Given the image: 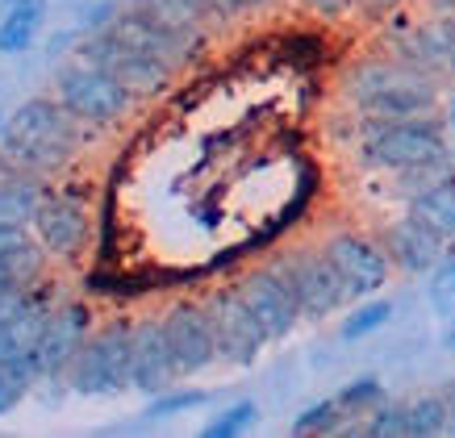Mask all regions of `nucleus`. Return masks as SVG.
<instances>
[{
  "instance_id": "f257e3e1",
  "label": "nucleus",
  "mask_w": 455,
  "mask_h": 438,
  "mask_svg": "<svg viewBox=\"0 0 455 438\" xmlns=\"http://www.w3.org/2000/svg\"><path fill=\"white\" fill-rule=\"evenodd\" d=\"M92 125H84L59 96H29L17 113L4 117L0 134V159L9 171L51 179L76 159Z\"/></svg>"
},
{
  "instance_id": "f03ea898",
  "label": "nucleus",
  "mask_w": 455,
  "mask_h": 438,
  "mask_svg": "<svg viewBox=\"0 0 455 438\" xmlns=\"http://www.w3.org/2000/svg\"><path fill=\"white\" fill-rule=\"evenodd\" d=\"M343 92L359 122H410V117H435L443 113L439 76L405 68L393 55L359 59L343 76Z\"/></svg>"
},
{
  "instance_id": "7ed1b4c3",
  "label": "nucleus",
  "mask_w": 455,
  "mask_h": 438,
  "mask_svg": "<svg viewBox=\"0 0 455 438\" xmlns=\"http://www.w3.org/2000/svg\"><path fill=\"white\" fill-rule=\"evenodd\" d=\"M451 147H447V122L439 113L435 117H410V122H363L359 134V163L372 171H418L430 163H447Z\"/></svg>"
},
{
  "instance_id": "20e7f679",
  "label": "nucleus",
  "mask_w": 455,
  "mask_h": 438,
  "mask_svg": "<svg viewBox=\"0 0 455 438\" xmlns=\"http://www.w3.org/2000/svg\"><path fill=\"white\" fill-rule=\"evenodd\" d=\"M130 355H134V322L130 317H113L97 326L84 346L76 351L68 368L71 393L80 397H117L130 384Z\"/></svg>"
},
{
  "instance_id": "39448f33",
  "label": "nucleus",
  "mask_w": 455,
  "mask_h": 438,
  "mask_svg": "<svg viewBox=\"0 0 455 438\" xmlns=\"http://www.w3.org/2000/svg\"><path fill=\"white\" fill-rule=\"evenodd\" d=\"M55 96L84 125H92V130L122 125L125 113L134 109V100H139L130 88H122V84L113 80L109 71H100L97 63H88V59H76V63H68V68L59 71Z\"/></svg>"
},
{
  "instance_id": "423d86ee",
  "label": "nucleus",
  "mask_w": 455,
  "mask_h": 438,
  "mask_svg": "<svg viewBox=\"0 0 455 438\" xmlns=\"http://www.w3.org/2000/svg\"><path fill=\"white\" fill-rule=\"evenodd\" d=\"M267 263H276L280 272L292 280V292L301 301L305 322H326L343 305H351V292H347L343 275L334 272L326 247H292L284 255H272Z\"/></svg>"
},
{
  "instance_id": "0eeeda50",
  "label": "nucleus",
  "mask_w": 455,
  "mask_h": 438,
  "mask_svg": "<svg viewBox=\"0 0 455 438\" xmlns=\"http://www.w3.org/2000/svg\"><path fill=\"white\" fill-rule=\"evenodd\" d=\"M209 322H213V338H218V359L230 368H251L263 355V346L272 343L255 309L247 305L238 284H221L205 297Z\"/></svg>"
},
{
  "instance_id": "6e6552de",
  "label": "nucleus",
  "mask_w": 455,
  "mask_h": 438,
  "mask_svg": "<svg viewBox=\"0 0 455 438\" xmlns=\"http://www.w3.org/2000/svg\"><path fill=\"white\" fill-rule=\"evenodd\" d=\"M34 238L42 243V251L51 255V263H71L80 259L88 243H92V213H88V201L76 196V192L51 188L46 201L34 213Z\"/></svg>"
},
{
  "instance_id": "1a4fd4ad",
  "label": "nucleus",
  "mask_w": 455,
  "mask_h": 438,
  "mask_svg": "<svg viewBox=\"0 0 455 438\" xmlns=\"http://www.w3.org/2000/svg\"><path fill=\"white\" fill-rule=\"evenodd\" d=\"M80 59L97 63L100 71H109L113 80L122 84V88H130L139 100H142V96H164L167 88H172V76H176L167 63H159V59L142 55V51H134V46L117 42L109 29L88 34V38H84V46H80Z\"/></svg>"
},
{
  "instance_id": "9d476101",
  "label": "nucleus",
  "mask_w": 455,
  "mask_h": 438,
  "mask_svg": "<svg viewBox=\"0 0 455 438\" xmlns=\"http://www.w3.org/2000/svg\"><path fill=\"white\" fill-rule=\"evenodd\" d=\"M92 305L80 301V297H59L51 305V314L42 322L38 346H34V368H38L42 380H59L68 376L71 359L84 346V338L92 334Z\"/></svg>"
},
{
  "instance_id": "9b49d317",
  "label": "nucleus",
  "mask_w": 455,
  "mask_h": 438,
  "mask_svg": "<svg viewBox=\"0 0 455 438\" xmlns=\"http://www.w3.org/2000/svg\"><path fill=\"white\" fill-rule=\"evenodd\" d=\"M322 247L331 255L334 272L343 275L347 292H351V305L363 301V297H376V292L388 284V275H393V259H388L385 243L372 238V234L339 230V234H331Z\"/></svg>"
},
{
  "instance_id": "f8f14e48",
  "label": "nucleus",
  "mask_w": 455,
  "mask_h": 438,
  "mask_svg": "<svg viewBox=\"0 0 455 438\" xmlns=\"http://www.w3.org/2000/svg\"><path fill=\"white\" fill-rule=\"evenodd\" d=\"M159 317H164L167 343H172V355H176L180 380H193V376H201V371L218 363V338H213L205 301H172Z\"/></svg>"
},
{
  "instance_id": "ddd939ff",
  "label": "nucleus",
  "mask_w": 455,
  "mask_h": 438,
  "mask_svg": "<svg viewBox=\"0 0 455 438\" xmlns=\"http://www.w3.org/2000/svg\"><path fill=\"white\" fill-rule=\"evenodd\" d=\"M235 284L243 288V297H247V305L263 322V330H267V338H272V343H284L292 330H297V322L305 317L301 301H297V292H292V280L280 272L276 263L247 267Z\"/></svg>"
},
{
  "instance_id": "4468645a",
  "label": "nucleus",
  "mask_w": 455,
  "mask_h": 438,
  "mask_svg": "<svg viewBox=\"0 0 455 438\" xmlns=\"http://www.w3.org/2000/svg\"><path fill=\"white\" fill-rule=\"evenodd\" d=\"M105 29H109L117 42H125V46H134L142 55L167 63L172 71H184L196 55H201V46H205V42H193V38H184V34H176V29H167L164 21H155L147 9H139V4L113 13V21Z\"/></svg>"
},
{
  "instance_id": "2eb2a0df",
  "label": "nucleus",
  "mask_w": 455,
  "mask_h": 438,
  "mask_svg": "<svg viewBox=\"0 0 455 438\" xmlns=\"http://www.w3.org/2000/svg\"><path fill=\"white\" fill-rule=\"evenodd\" d=\"M380 243H385L393 267L405 275H430L451 255V251H447L451 238H443L435 226H427V221L418 218V213H410V209L380 230Z\"/></svg>"
},
{
  "instance_id": "dca6fc26",
  "label": "nucleus",
  "mask_w": 455,
  "mask_h": 438,
  "mask_svg": "<svg viewBox=\"0 0 455 438\" xmlns=\"http://www.w3.org/2000/svg\"><path fill=\"white\" fill-rule=\"evenodd\" d=\"M130 384H134L139 393H147V397L180 384V368H176V355H172V343H167L164 317H139V322H134Z\"/></svg>"
},
{
  "instance_id": "f3484780",
  "label": "nucleus",
  "mask_w": 455,
  "mask_h": 438,
  "mask_svg": "<svg viewBox=\"0 0 455 438\" xmlns=\"http://www.w3.org/2000/svg\"><path fill=\"white\" fill-rule=\"evenodd\" d=\"M51 184L42 176H26V171H9L0 176V226H34V213L46 201Z\"/></svg>"
},
{
  "instance_id": "a211bd4d",
  "label": "nucleus",
  "mask_w": 455,
  "mask_h": 438,
  "mask_svg": "<svg viewBox=\"0 0 455 438\" xmlns=\"http://www.w3.org/2000/svg\"><path fill=\"white\" fill-rule=\"evenodd\" d=\"M139 9H147L155 21H164L167 29H176V34H184L193 42H205L209 26L221 21L205 0H139Z\"/></svg>"
},
{
  "instance_id": "6ab92c4d",
  "label": "nucleus",
  "mask_w": 455,
  "mask_h": 438,
  "mask_svg": "<svg viewBox=\"0 0 455 438\" xmlns=\"http://www.w3.org/2000/svg\"><path fill=\"white\" fill-rule=\"evenodd\" d=\"M46 263L51 255L42 251L38 238L13 243V247H0V292L4 288H34L46 280Z\"/></svg>"
},
{
  "instance_id": "aec40b11",
  "label": "nucleus",
  "mask_w": 455,
  "mask_h": 438,
  "mask_svg": "<svg viewBox=\"0 0 455 438\" xmlns=\"http://www.w3.org/2000/svg\"><path fill=\"white\" fill-rule=\"evenodd\" d=\"M42 21H46V0H13L9 13L0 17V55H21L34 46Z\"/></svg>"
},
{
  "instance_id": "412c9836",
  "label": "nucleus",
  "mask_w": 455,
  "mask_h": 438,
  "mask_svg": "<svg viewBox=\"0 0 455 438\" xmlns=\"http://www.w3.org/2000/svg\"><path fill=\"white\" fill-rule=\"evenodd\" d=\"M410 213H418L427 226H435L443 238L455 243V176L439 179V184L422 188L418 196H410Z\"/></svg>"
},
{
  "instance_id": "4be33fe9",
  "label": "nucleus",
  "mask_w": 455,
  "mask_h": 438,
  "mask_svg": "<svg viewBox=\"0 0 455 438\" xmlns=\"http://www.w3.org/2000/svg\"><path fill=\"white\" fill-rule=\"evenodd\" d=\"M209 401H213V393L209 388H164V393H155L151 405L142 410L139 426H159V422H172V418H180V413H193V410H205Z\"/></svg>"
},
{
  "instance_id": "5701e85b",
  "label": "nucleus",
  "mask_w": 455,
  "mask_h": 438,
  "mask_svg": "<svg viewBox=\"0 0 455 438\" xmlns=\"http://www.w3.org/2000/svg\"><path fill=\"white\" fill-rule=\"evenodd\" d=\"M347 430H359V426L339 405V397H322L292 418V434H347Z\"/></svg>"
},
{
  "instance_id": "b1692460",
  "label": "nucleus",
  "mask_w": 455,
  "mask_h": 438,
  "mask_svg": "<svg viewBox=\"0 0 455 438\" xmlns=\"http://www.w3.org/2000/svg\"><path fill=\"white\" fill-rule=\"evenodd\" d=\"M388 322H393V301H388V297H363V301H355V309L343 317L339 338L359 343V338H368L376 330H385Z\"/></svg>"
},
{
  "instance_id": "393cba45",
  "label": "nucleus",
  "mask_w": 455,
  "mask_h": 438,
  "mask_svg": "<svg viewBox=\"0 0 455 438\" xmlns=\"http://www.w3.org/2000/svg\"><path fill=\"white\" fill-rule=\"evenodd\" d=\"M38 380L42 376H38V368H34V359H4V363H0V418L13 413Z\"/></svg>"
},
{
  "instance_id": "a878e982",
  "label": "nucleus",
  "mask_w": 455,
  "mask_h": 438,
  "mask_svg": "<svg viewBox=\"0 0 455 438\" xmlns=\"http://www.w3.org/2000/svg\"><path fill=\"white\" fill-rule=\"evenodd\" d=\"M255 426H259V405L251 397H243V401H230L226 410L213 413V418L201 426V438H238V434H247V430H255Z\"/></svg>"
},
{
  "instance_id": "bb28decb",
  "label": "nucleus",
  "mask_w": 455,
  "mask_h": 438,
  "mask_svg": "<svg viewBox=\"0 0 455 438\" xmlns=\"http://www.w3.org/2000/svg\"><path fill=\"white\" fill-rule=\"evenodd\" d=\"M410 426H414V438L455 430V418H451V405H447V397H443V393H430V397L410 401Z\"/></svg>"
},
{
  "instance_id": "cd10ccee",
  "label": "nucleus",
  "mask_w": 455,
  "mask_h": 438,
  "mask_svg": "<svg viewBox=\"0 0 455 438\" xmlns=\"http://www.w3.org/2000/svg\"><path fill=\"white\" fill-rule=\"evenodd\" d=\"M427 297H430V309H435L439 322H455V255H447V259L430 272Z\"/></svg>"
},
{
  "instance_id": "c85d7f7f",
  "label": "nucleus",
  "mask_w": 455,
  "mask_h": 438,
  "mask_svg": "<svg viewBox=\"0 0 455 438\" xmlns=\"http://www.w3.org/2000/svg\"><path fill=\"white\" fill-rule=\"evenodd\" d=\"M363 434H372V438H414V426H410V405H388V401H380V405L368 413Z\"/></svg>"
},
{
  "instance_id": "c756f323",
  "label": "nucleus",
  "mask_w": 455,
  "mask_h": 438,
  "mask_svg": "<svg viewBox=\"0 0 455 438\" xmlns=\"http://www.w3.org/2000/svg\"><path fill=\"white\" fill-rule=\"evenodd\" d=\"M334 397H339V405L355 418V413H372L376 405L385 401V388H380V380H376V376H359V380H351L347 388H339Z\"/></svg>"
},
{
  "instance_id": "7c9ffc66",
  "label": "nucleus",
  "mask_w": 455,
  "mask_h": 438,
  "mask_svg": "<svg viewBox=\"0 0 455 438\" xmlns=\"http://www.w3.org/2000/svg\"><path fill=\"white\" fill-rule=\"evenodd\" d=\"M430 34H435V46H439L443 71H451V76H455V13L451 17H439V21H430Z\"/></svg>"
},
{
  "instance_id": "2f4dec72",
  "label": "nucleus",
  "mask_w": 455,
  "mask_h": 438,
  "mask_svg": "<svg viewBox=\"0 0 455 438\" xmlns=\"http://www.w3.org/2000/svg\"><path fill=\"white\" fill-rule=\"evenodd\" d=\"M309 13L326 17V21H339V17H347L351 9H355V0H301Z\"/></svg>"
},
{
  "instance_id": "473e14b6",
  "label": "nucleus",
  "mask_w": 455,
  "mask_h": 438,
  "mask_svg": "<svg viewBox=\"0 0 455 438\" xmlns=\"http://www.w3.org/2000/svg\"><path fill=\"white\" fill-rule=\"evenodd\" d=\"M401 0H355V13L368 17V21H385L388 13H397Z\"/></svg>"
},
{
  "instance_id": "72a5a7b5",
  "label": "nucleus",
  "mask_w": 455,
  "mask_h": 438,
  "mask_svg": "<svg viewBox=\"0 0 455 438\" xmlns=\"http://www.w3.org/2000/svg\"><path fill=\"white\" fill-rule=\"evenodd\" d=\"M205 4L221 17V21H235V17L247 13V4H243V0H205Z\"/></svg>"
},
{
  "instance_id": "f704fd0d",
  "label": "nucleus",
  "mask_w": 455,
  "mask_h": 438,
  "mask_svg": "<svg viewBox=\"0 0 455 438\" xmlns=\"http://www.w3.org/2000/svg\"><path fill=\"white\" fill-rule=\"evenodd\" d=\"M443 122H447V125L455 130V88H451L447 96H443Z\"/></svg>"
},
{
  "instance_id": "c9c22d12",
  "label": "nucleus",
  "mask_w": 455,
  "mask_h": 438,
  "mask_svg": "<svg viewBox=\"0 0 455 438\" xmlns=\"http://www.w3.org/2000/svg\"><path fill=\"white\" fill-rule=\"evenodd\" d=\"M443 346L455 351V322H443Z\"/></svg>"
},
{
  "instance_id": "e433bc0d",
  "label": "nucleus",
  "mask_w": 455,
  "mask_h": 438,
  "mask_svg": "<svg viewBox=\"0 0 455 438\" xmlns=\"http://www.w3.org/2000/svg\"><path fill=\"white\" fill-rule=\"evenodd\" d=\"M247 4V13H255V9H263V4H272V0H243Z\"/></svg>"
},
{
  "instance_id": "4c0bfd02",
  "label": "nucleus",
  "mask_w": 455,
  "mask_h": 438,
  "mask_svg": "<svg viewBox=\"0 0 455 438\" xmlns=\"http://www.w3.org/2000/svg\"><path fill=\"white\" fill-rule=\"evenodd\" d=\"M443 397H447V405H451V418H455V380H451V388H447Z\"/></svg>"
},
{
  "instance_id": "58836bf2",
  "label": "nucleus",
  "mask_w": 455,
  "mask_h": 438,
  "mask_svg": "<svg viewBox=\"0 0 455 438\" xmlns=\"http://www.w3.org/2000/svg\"><path fill=\"white\" fill-rule=\"evenodd\" d=\"M0 134H4V109H0Z\"/></svg>"
}]
</instances>
